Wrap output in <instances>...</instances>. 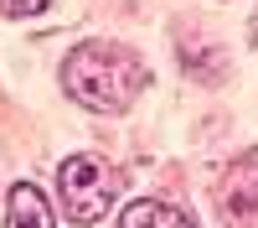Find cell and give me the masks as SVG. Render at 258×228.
<instances>
[{"label":"cell","instance_id":"obj_5","mask_svg":"<svg viewBox=\"0 0 258 228\" xmlns=\"http://www.w3.org/2000/svg\"><path fill=\"white\" fill-rule=\"evenodd\" d=\"M119 228H197V223H191L181 207H170V202L140 197V202H129L119 213Z\"/></svg>","mask_w":258,"mask_h":228},{"label":"cell","instance_id":"obj_1","mask_svg":"<svg viewBox=\"0 0 258 228\" xmlns=\"http://www.w3.org/2000/svg\"><path fill=\"white\" fill-rule=\"evenodd\" d=\"M145 78H150L145 62L129 47H119V41H83L62 62V88L83 109H98V114H124L140 99Z\"/></svg>","mask_w":258,"mask_h":228},{"label":"cell","instance_id":"obj_3","mask_svg":"<svg viewBox=\"0 0 258 228\" xmlns=\"http://www.w3.org/2000/svg\"><path fill=\"white\" fill-rule=\"evenodd\" d=\"M6 228H57L52 202L36 181H16L6 192Z\"/></svg>","mask_w":258,"mask_h":228},{"label":"cell","instance_id":"obj_4","mask_svg":"<svg viewBox=\"0 0 258 228\" xmlns=\"http://www.w3.org/2000/svg\"><path fill=\"white\" fill-rule=\"evenodd\" d=\"M222 207L232 218H248L253 207H258V156H248V161H238L227 171V187H222Z\"/></svg>","mask_w":258,"mask_h":228},{"label":"cell","instance_id":"obj_6","mask_svg":"<svg viewBox=\"0 0 258 228\" xmlns=\"http://www.w3.org/2000/svg\"><path fill=\"white\" fill-rule=\"evenodd\" d=\"M52 6V0H0V16H36V11H47Z\"/></svg>","mask_w":258,"mask_h":228},{"label":"cell","instance_id":"obj_2","mask_svg":"<svg viewBox=\"0 0 258 228\" xmlns=\"http://www.w3.org/2000/svg\"><path fill=\"white\" fill-rule=\"evenodd\" d=\"M57 192H62V213H68V223L88 228V223H98L103 213H109L114 176H109V166H103L98 156H68L62 171H57Z\"/></svg>","mask_w":258,"mask_h":228}]
</instances>
